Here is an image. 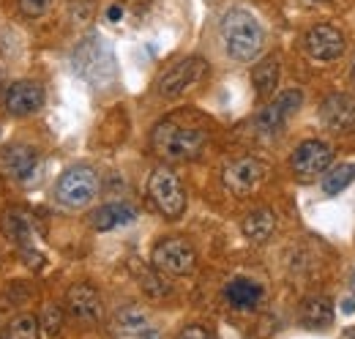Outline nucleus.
<instances>
[{
    "label": "nucleus",
    "instance_id": "8",
    "mask_svg": "<svg viewBox=\"0 0 355 339\" xmlns=\"http://www.w3.org/2000/svg\"><path fill=\"white\" fill-rule=\"evenodd\" d=\"M222 178H224V186H227L232 195L246 197V195L257 192V189L266 183L268 165L260 162V159H254V156H243V159L227 165Z\"/></svg>",
    "mask_w": 355,
    "mask_h": 339
},
{
    "label": "nucleus",
    "instance_id": "30",
    "mask_svg": "<svg viewBox=\"0 0 355 339\" xmlns=\"http://www.w3.org/2000/svg\"><path fill=\"white\" fill-rule=\"evenodd\" d=\"M123 14H126V8H123V6H118V3L107 8V19H110V22H121V19H123Z\"/></svg>",
    "mask_w": 355,
    "mask_h": 339
},
{
    "label": "nucleus",
    "instance_id": "24",
    "mask_svg": "<svg viewBox=\"0 0 355 339\" xmlns=\"http://www.w3.org/2000/svg\"><path fill=\"white\" fill-rule=\"evenodd\" d=\"M353 181H355V165H339V167H334V170H325L322 189H325L328 197H336V195H342Z\"/></svg>",
    "mask_w": 355,
    "mask_h": 339
},
{
    "label": "nucleus",
    "instance_id": "19",
    "mask_svg": "<svg viewBox=\"0 0 355 339\" xmlns=\"http://www.w3.org/2000/svg\"><path fill=\"white\" fill-rule=\"evenodd\" d=\"M224 298H227V304H230L232 309L249 312V309H254V306L263 301V288H260L257 282L246 279V276H238V279L227 282V288H224Z\"/></svg>",
    "mask_w": 355,
    "mask_h": 339
},
{
    "label": "nucleus",
    "instance_id": "31",
    "mask_svg": "<svg viewBox=\"0 0 355 339\" xmlns=\"http://www.w3.org/2000/svg\"><path fill=\"white\" fill-rule=\"evenodd\" d=\"M342 312H345V315H353V312H355V298H345V301H342Z\"/></svg>",
    "mask_w": 355,
    "mask_h": 339
},
{
    "label": "nucleus",
    "instance_id": "3",
    "mask_svg": "<svg viewBox=\"0 0 355 339\" xmlns=\"http://www.w3.org/2000/svg\"><path fill=\"white\" fill-rule=\"evenodd\" d=\"M148 197L156 211L167 219H178L186 211V189L170 167H156L148 178Z\"/></svg>",
    "mask_w": 355,
    "mask_h": 339
},
{
    "label": "nucleus",
    "instance_id": "32",
    "mask_svg": "<svg viewBox=\"0 0 355 339\" xmlns=\"http://www.w3.org/2000/svg\"><path fill=\"white\" fill-rule=\"evenodd\" d=\"M339 339H355V326H353V329H347V331H345Z\"/></svg>",
    "mask_w": 355,
    "mask_h": 339
},
{
    "label": "nucleus",
    "instance_id": "13",
    "mask_svg": "<svg viewBox=\"0 0 355 339\" xmlns=\"http://www.w3.org/2000/svg\"><path fill=\"white\" fill-rule=\"evenodd\" d=\"M304 49H306L311 60L328 63V60H336L345 52V36L334 25H314L304 39Z\"/></svg>",
    "mask_w": 355,
    "mask_h": 339
},
{
    "label": "nucleus",
    "instance_id": "16",
    "mask_svg": "<svg viewBox=\"0 0 355 339\" xmlns=\"http://www.w3.org/2000/svg\"><path fill=\"white\" fill-rule=\"evenodd\" d=\"M0 227L6 233L8 241H14L22 254L36 252V227H33V216L22 208H8L0 219Z\"/></svg>",
    "mask_w": 355,
    "mask_h": 339
},
{
    "label": "nucleus",
    "instance_id": "14",
    "mask_svg": "<svg viewBox=\"0 0 355 339\" xmlns=\"http://www.w3.org/2000/svg\"><path fill=\"white\" fill-rule=\"evenodd\" d=\"M110 331L115 339H162L159 329L150 323V317L137 306H123L112 317Z\"/></svg>",
    "mask_w": 355,
    "mask_h": 339
},
{
    "label": "nucleus",
    "instance_id": "18",
    "mask_svg": "<svg viewBox=\"0 0 355 339\" xmlns=\"http://www.w3.org/2000/svg\"><path fill=\"white\" fill-rule=\"evenodd\" d=\"M137 219V208L129 203H107L101 208L90 213V224L93 230L98 233H110V230H118V227H126Z\"/></svg>",
    "mask_w": 355,
    "mask_h": 339
},
{
    "label": "nucleus",
    "instance_id": "4",
    "mask_svg": "<svg viewBox=\"0 0 355 339\" xmlns=\"http://www.w3.org/2000/svg\"><path fill=\"white\" fill-rule=\"evenodd\" d=\"M74 72L88 80V83H107L115 77V60H112V52L110 47L101 42L98 36H88L83 39L77 52H74Z\"/></svg>",
    "mask_w": 355,
    "mask_h": 339
},
{
    "label": "nucleus",
    "instance_id": "17",
    "mask_svg": "<svg viewBox=\"0 0 355 339\" xmlns=\"http://www.w3.org/2000/svg\"><path fill=\"white\" fill-rule=\"evenodd\" d=\"M66 306L71 312V317H77L80 323H98L104 315V304L96 288L90 285H74L66 293Z\"/></svg>",
    "mask_w": 355,
    "mask_h": 339
},
{
    "label": "nucleus",
    "instance_id": "10",
    "mask_svg": "<svg viewBox=\"0 0 355 339\" xmlns=\"http://www.w3.org/2000/svg\"><path fill=\"white\" fill-rule=\"evenodd\" d=\"M301 104H304V93L301 90H282L266 110H260V115L254 118V126H257L260 134L270 137L279 129H284V124L301 110Z\"/></svg>",
    "mask_w": 355,
    "mask_h": 339
},
{
    "label": "nucleus",
    "instance_id": "23",
    "mask_svg": "<svg viewBox=\"0 0 355 339\" xmlns=\"http://www.w3.org/2000/svg\"><path fill=\"white\" fill-rule=\"evenodd\" d=\"M39 331H42V326L33 315H17L6 323L0 339H39Z\"/></svg>",
    "mask_w": 355,
    "mask_h": 339
},
{
    "label": "nucleus",
    "instance_id": "1",
    "mask_svg": "<svg viewBox=\"0 0 355 339\" xmlns=\"http://www.w3.org/2000/svg\"><path fill=\"white\" fill-rule=\"evenodd\" d=\"M219 33H222L224 49L232 60L238 63H249L260 55L263 44H266V31L263 25L257 22V17L246 8H230L222 17V25H219Z\"/></svg>",
    "mask_w": 355,
    "mask_h": 339
},
{
    "label": "nucleus",
    "instance_id": "15",
    "mask_svg": "<svg viewBox=\"0 0 355 339\" xmlns=\"http://www.w3.org/2000/svg\"><path fill=\"white\" fill-rule=\"evenodd\" d=\"M39 170V151L31 145H11L0 154V172L11 181L28 183Z\"/></svg>",
    "mask_w": 355,
    "mask_h": 339
},
{
    "label": "nucleus",
    "instance_id": "33",
    "mask_svg": "<svg viewBox=\"0 0 355 339\" xmlns=\"http://www.w3.org/2000/svg\"><path fill=\"white\" fill-rule=\"evenodd\" d=\"M353 290H355V271H353Z\"/></svg>",
    "mask_w": 355,
    "mask_h": 339
},
{
    "label": "nucleus",
    "instance_id": "35",
    "mask_svg": "<svg viewBox=\"0 0 355 339\" xmlns=\"http://www.w3.org/2000/svg\"><path fill=\"white\" fill-rule=\"evenodd\" d=\"M311 3H325V0H311Z\"/></svg>",
    "mask_w": 355,
    "mask_h": 339
},
{
    "label": "nucleus",
    "instance_id": "21",
    "mask_svg": "<svg viewBox=\"0 0 355 339\" xmlns=\"http://www.w3.org/2000/svg\"><path fill=\"white\" fill-rule=\"evenodd\" d=\"M241 230L252 244H266L268 238L273 235V230H276V213L270 208H257V211L246 213Z\"/></svg>",
    "mask_w": 355,
    "mask_h": 339
},
{
    "label": "nucleus",
    "instance_id": "11",
    "mask_svg": "<svg viewBox=\"0 0 355 339\" xmlns=\"http://www.w3.org/2000/svg\"><path fill=\"white\" fill-rule=\"evenodd\" d=\"M44 104V88L33 80H17L3 90V107L14 118L33 115Z\"/></svg>",
    "mask_w": 355,
    "mask_h": 339
},
{
    "label": "nucleus",
    "instance_id": "20",
    "mask_svg": "<svg viewBox=\"0 0 355 339\" xmlns=\"http://www.w3.org/2000/svg\"><path fill=\"white\" fill-rule=\"evenodd\" d=\"M301 323L311 331H322L334 323V304L325 296H311L301 304Z\"/></svg>",
    "mask_w": 355,
    "mask_h": 339
},
{
    "label": "nucleus",
    "instance_id": "27",
    "mask_svg": "<svg viewBox=\"0 0 355 339\" xmlns=\"http://www.w3.org/2000/svg\"><path fill=\"white\" fill-rule=\"evenodd\" d=\"M19 8L25 17H44L46 11L52 8V0H19Z\"/></svg>",
    "mask_w": 355,
    "mask_h": 339
},
{
    "label": "nucleus",
    "instance_id": "29",
    "mask_svg": "<svg viewBox=\"0 0 355 339\" xmlns=\"http://www.w3.org/2000/svg\"><path fill=\"white\" fill-rule=\"evenodd\" d=\"M150 6H153V0H129L126 3V11H134V17H145Z\"/></svg>",
    "mask_w": 355,
    "mask_h": 339
},
{
    "label": "nucleus",
    "instance_id": "5",
    "mask_svg": "<svg viewBox=\"0 0 355 339\" xmlns=\"http://www.w3.org/2000/svg\"><path fill=\"white\" fill-rule=\"evenodd\" d=\"M98 195V175L85 165L69 167L55 183V197L66 208H85Z\"/></svg>",
    "mask_w": 355,
    "mask_h": 339
},
{
    "label": "nucleus",
    "instance_id": "34",
    "mask_svg": "<svg viewBox=\"0 0 355 339\" xmlns=\"http://www.w3.org/2000/svg\"><path fill=\"white\" fill-rule=\"evenodd\" d=\"M353 80H355V60H353Z\"/></svg>",
    "mask_w": 355,
    "mask_h": 339
},
{
    "label": "nucleus",
    "instance_id": "2",
    "mask_svg": "<svg viewBox=\"0 0 355 339\" xmlns=\"http://www.w3.org/2000/svg\"><path fill=\"white\" fill-rule=\"evenodd\" d=\"M150 145L156 156L167 162H191L205 148V131L180 126L175 121H162L150 134Z\"/></svg>",
    "mask_w": 355,
    "mask_h": 339
},
{
    "label": "nucleus",
    "instance_id": "7",
    "mask_svg": "<svg viewBox=\"0 0 355 339\" xmlns=\"http://www.w3.org/2000/svg\"><path fill=\"white\" fill-rule=\"evenodd\" d=\"M150 263L156 271L170 274V276H186L197 268V252L189 241L183 238H164L153 247Z\"/></svg>",
    "mask_w": 355,
    "mask_h": 339
},
{
    "label": "nucleus",
    "instance_id": "25",
    "mask_svg": "<svg viewBox=\"0 0 355 339\" xmlns=\"http://www.w3.org/2000/svg\"><path fill=\"white\" fill-rule=\"evenodd\" d=\"M39 326L44 329L49 337H58V334L63 331V309H60V306H55V304H46L44 312H42Z\"/></svg>",
    "mask_w": 355,
    "mask_h": 339
},
{
    "label": "nucleus",
    "instance_id": "26",
    "mask_svg": "<svg viewBox=\"0 0 355 339\" xmlns=\"http://www.w3.org/2000/svg\"><path fill=\"white\" fill-rule=\"evenodd\" d=\"M69 8H71V17L77 22H88L90 17H93L96 0H69Z\"/></svg>",
    "mask_w": 355,
    "mask_h": 339
},
{
    "label": "nucleus",
    "instance_id": "9",
    "mask_svg": "<svg viewBox=\"0 0 355 339\" xmlns=\"http://www.w3.org/2000/svg\"><path fill=\"white\" fill-rule=\"evenodd\" d=\"M331 159H334V151L328 142L322 140H306L301 142L295 151H293V172L301 178V181H314L317 175H325V170L331 167Z\"/></svg>",
    "mask_w": 355,
    "mask_h": 339
},
{
    "label": "nucleus",
    "instance_id": "28",
    "mask_svg": "<svg viewBox=\"0 0 355 339\" xmlns=\"http://www.w3.org/2000/svg\"><path fill=\"white\" fill-rule=\"evenodd\" d=\"M178 339H214V337H211V331H208L205 326H186V329L178 334Z\"/></svg>",
    "mask_w": 355,
    "mask_h": 339
},
{
    "label": "nucleus",
    "instance_id": "12",
    "mask_svg": "<svg viewBox=\"0 0 355 339\" xmlns=\"http://www.w3.org/2000/svg\"><path fill=\"white\" fill-rule=\"evenodd\" d=\"M322 126L339 137L355 134V99L347 93H334L320 104Z\"/></svg>",
    "mask_w": 355,
    "mask_h": 339
},
{
    "label": "nucleus",
    "instance_id": "6",
    "mask_svg": "<svg viewBox=\"0 0 355 339\" xmlns=\"http://www.w3.org/2000/svg\"><path fill=\"white\" fill-rule=\"evenodd\" d=\"M205 72H208V63H205L202 58H197V55L183 58V60L173 63V66L156 80V93H159L162 99H178V96H183L189 88H194V85L200 83V80L205 77Z\"/></svg>",
    "mask_w": 355,
    "mask_h": 339
},
{
    "label": "nucleus",
    "instance_id": "22",
    "mask_svg": "<svg viewBox=\"0 0 355 339\" xmlns=\"http://www.w3.org/2000/svg\"><path fill=\"white\" fill-rule=\"evenodd\" d=\"M252 83L260 99H270L276 85H279V58L276 55H268L266 60H260L252 72Z\"/></svg>",
    "mask_w": 355,
    "mask_h": 339
}]
</instances>
